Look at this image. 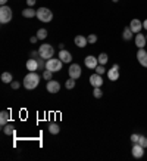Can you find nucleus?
<instances>
[{
  "mask_svg": "<svg viewBox=\"0 0 147 161\" xmlns=\"http://www.w3.org/2000/svg\"><path fill=\"white\" fill-rule=\"evenodd\" d=\"M58 58L60 59V61H62L63 64L72 62V53H71V52H68V50H65V49H60V50H59Z\"/></svg>",
  "mask_w": 147,
  "mask_h": 161,
  "instance_id": "ddd939ff",
  "label": "nucleus"
},
{
  "mask_svg": "<svg viewBox=\"0 0 147 161\" xmlns=\"http://www.w3.org/2000/svg\"><path fill=\"white\" fill-rule=\"evenodd\" d=\"M12 18H13V12H12V9H10V6L5 5L0 8V24H9L10 21H12Z\"/></svg>",
  "mask_w": 147,
  "mask_h": 161,
  "instance_id": "7ed1b4c3",
  "label": "nucleus"
},
{
  "mask_svg": "<svg viewBox=\"0 0 147 161\" xmlns=\"http://www.w3.org/2000/svg\"><path fill=\"white\" fill-rule=\"evenodd\" d=\"M2 129H3V133H5V135H8V136H13V135H15L13 124H9V123H8V124H6V126H3Z\"/></svg>",
  "mask_w": 147,
  "mask_h": 161,
  "instance_id": "4be33fe9",
  "label": "nucleus"
},
{
  "mask_svg": "<svg viewBox=\"0 0 147 161\" xmlns=\"http://www.w3.org/2000/svg\"><path fill=\"white\" fill-rule=\"evenodd\" d=\"M29 42H31L33 44L37 43V42H38V37H37V36H34V37H31V39H29Z\"/></svg>",
  "mask_w": 147,
  "mask_h": 161,
  "instance_id": "f704fd0d",
  "label": "nucleus"
},
{
  "mask_svg": "<svg viewBox=\"0 0 147 161\" xmlns=\"http://www.w3.org/2000/svg\"><path fill=\"white\" fill-rule=\"evenodd\" d=\"M62 65H63V62L60 61V59H56V58H50L46 61V69H49V71H52V73H59L60 69H62Z\"/></svg>",
  "mask_w": 147,
  "mask_h": 161,
  "instance_id": "39448f33",
  "label": "nucleus"
},
{
  "mask_svg": "<svg viewBox=\"0 0 147 161\" xmlns=\"http://www.w3.org/2000/svg\"><path fill=\"white\" fill-rule=\"evenodd\" d=\"M144 149H146V148H143L140 143H134V145H132V149H131L132 157L137 158V160L143 158V157H144Z\"/></svg>",
  "mask_w": 147,
  "mask_h": 161,
  "instance_id": "1a4fd4ad",
  "label": "nucleus"
},
{
  "mask_svg": "<svg viewBox=\"0 0 147 161\" xmlns=\"http://www.w3.org/2000/svg\"><path fill=\"white\" fill-rule=\"evenodd\" d=\"M112 2H113V3H118V2H119V0H112Z\"/></svg>",
  "mask_w": 147,
  "mask_h": 161,
  "instance_id": "58836bf2",
  "label": "nucleus"
},
{
  "mask_svg": "<svg viewBox=\"0 0 147 161\" xmlns=\"http://www.w3.org/2000/svg\"><path fill=\"white\" fill-rule=\"evenodd\" d=\"M68 74L71 78H79L81 77V74H83V71H81V67H79V64H71L68 68Z\"/></svg>",
  "mask_w": 147,
  "mask_h": 161,
  "instance_id": "423d86ee",
  "label": "nucleus"
},
{
  "mask_svg": "<svg viewBox=\"0 0 147 161\" xmlns=\"http://www.w3.org/2000/svg\"><path fill=\"white\" fill-rule=\"evenodd\" d=\"M19 86H21L19 81H12V83H10V87L13 89V90H16V89H19Z\"/></svg>",
  "mask_w": 147,
  "mask_h": 161,
  "instance_id": "473e14b6",
  "label": "nucleus"
},
{
  "mask_svg": "<svg viewBox=\"0 0 147 161\" xmlns=\"http://www.w3.org/2000/svg\"><path fill=\"white\" fill-rule=\"evenodd\" d=\"M143 28H144V30H147V19H144V21H143Z\"/></svg>",
  "mask_w": 147,
  "mask_h": 161,
  "instance_id": "e433bc0d",
  "label": "nucleus"
},
{
  "mask_svg": "<svg viewBox=\"0 0 147 161\" xmlns=\"http://www.w3.org/2000/svg\"><path fill=\"white\" fill-rule=\"evenodd\" d=\"M75 84H77V83H75V78H71V77H69L68 80H66V83H65V87L68 89V90H71V89L75 87Z\"/></svg>",
  "mask_w": 147,
  "mask_h": 161,
  "instance_id": "a878e982",
  "label": "nucleus"
},
{
  "mask_svg": "<svg viewBox=\"0 0 147 161\" xmlns=\"http://www.w3.org/2000/svg\"><path fill=\"white\" fill-rule=\"evenodd\" d=\"M93 96L96 99H100L103 96V92H102V87H94L93 90Z\"/></svg>",
  "mask_w": 147,
  "mask_h": 161,
  "instance_id": "bb28decb",
  "label": "nucleus"
},
{
  "mask_svg": "<svg viewBox=\"0 0 147 161\" xmlns=\"http://www.w3.org/2000/svg\"><path fill=\"white\" fill-rule=\"evenodd\" d=\"M134 43H135V46H137L138 49H141V47H144L147 44V39L146 36L141 34V33H138V34L134 36Z\"/></svg>",
  "mask_w": 147,
  "mask_h": 161,
  "instance_id": "4468645a",
  "label": "nucleus"
},
{
  "mask_svg": "<svg viewBox=\"0 0 147 161\" xmlns=\"http://www.w3.org/2000/svg\"><path fill=\"white\" fill-rule=\"evenodd\" d=\"M0 3H2V6H5L8 3V0H0Z\"/></svg>",
  "mask_w": 147,
  "mask_h": 161,
  "instance_id": "4c0bfd02",
  "label": "nucleus"
},
{
  "mask_svg": "<svg viewBox=\"0 0 147 161\" xmlns=\"http://www.w3.org/2000/svg\"><path fill=\"white\" fill-rule=\"evenodd\" d=\"M21 14H22L24 18H34V16H37V10H34L33 8H27V9H24Z\"/></svg>",
  "mask_w": 147,
  "mask_h": 161,
  "instance_id": "aec40b11",
  "label": "nucleus"
},
{
  "mask_svg": "<svg viewBox=\"0 0 147 161\" xmlns=\"http://www.w3.org/2000/svg\"><path fill=\"white\" fill-rule=\"evenodd\" d=\"M52 75H53V73H52V71H49V69L43 71V78L46 80V81H50V80H52Z\"/></svg>",
  "mask_w": 147,
  "mask_h": 161,
  "instance_id": "c85d7f7f",
  "label": "nucleus"
},
{
  "mask_svg": "<svg viewBox=\"0 0 147 161\" xmlns=\"http://www.w3.org/2000/svg\"><path fill=\"white\" fill-rule=\"evenodd\" d=\"M97 59H99V64H100V65H106V64L109 62V56H108V53H100L97 56Z\"/></svg>",
  "mask_w": 147,
  "mask_h": 161,
  "instance_id": "b1692460",
  "label": "nucleus"
},
{
  "mask_svg": "<svg viewBox=\"0 0 147 161\" xmlns=\"http://www.w3.org/2000/svg\"><path fill=\"white\" fill-rule=\"evenodd\" d=\"M9 118H10L9 111H2L0 112V124H2V127L6 126V124L9 123Z\"/></svg>",
  "mask_w": 147,
  "mask_h": 161,
  "instance_id": "6ab92c4d",
  "label": "nucleus"
},
{
  "mask_svg": "<svg viewBox=\"0 0 147 161\" xmlns=\"http://www.w3.org/2000/svg\"><path fill=\"white\" fill-rule=\"evenodd\" d=\"M35 2H37V0H27V5H28L29 8H33V6L35 5Z\"/></svg>",
  "mask_w": 147,
  "mask_h": 161,
  "instance_id": "72a5a7b5",
  "label": "nucleus"
},
{
  "mask_svg": "<svg viewBox=\"0 0 147 161\" xmlns=\"http://www.w3.org/2000/svg\"><path fill=\"white\" fill-rule=\"evenodd\" d=\"M25 67H27V69L28 71H37L38 69V61L34 58H31L27 61V64H25Z\"/></svg>",
  "mask_w": 147,
  "mask_h": 161,
  "instance_id": "f3484780",
  "label": "nucleus"
},
{
  "mask_svg": "<svg viewBox=\"0 0 147 161\" xmlns=\"http://www.w3.org/2000/svg\"><path fill=\"white\" fill-rule=\"evenodd\" d=\"M137 59H138V64L141 65L143 68H147V50L144 47L137 50Z\"/></svg>",
  "mask_w": 147,
  "mask_h": 161,
  "instance_id": "0eeeda50",
  "label": "nucleus"
},
{
  "mask_svg": "<svg viewBox=\"0 0 147 161\" xmlns=\"http://www.w3.org/2000/svg\"><path fill=\"white\" fill-rule=\"evenodd\" d=\"M74 43H75V46L77 47H79V49H84L85 46H87V43H88V40H87V37L85 36H75V39H74Z\"/></svg>",
  "mask_w": 147,
  "mask_h": 161,
  "instance_id": "dca6fc26",
  "label": "nucleus"
},
{
  "mask_svg": "<svg viewBox=\"0 0 147 161\" xmlns=\"http://www.w3.org/2000/svg\"><path fill=\"white\" fill-rule=\"evenodd\" d=\"M84 64H85V67L88 69H96V67L99 65V59L96 56H93V55H88L84 59Z\"/></svg>",
  "mask_w": 147,
  "mask_h": 161,
  "instance_id": "9d476101",
  "label": "nucleus"
},
{
  "mask_svg": "<svg viewBox=\"0 0 147 161\" xmlns=\"http://www.w3.org/2000/svg\"><path fill=\"white\" fill-rule=\"evenodd\" d=\"M47 34H49V33H47V30L46 28H40L38 31H37V37H38V40H44L46 39V37H47Z\"/></svg>",
  "mask_w": 147,
  "mask_h": 161,
  "instance_id": "393cba45",
  "label": "nucleus"
},
{
  "mask_svg": "<svg viewBox=\"0 0 147 161\" xmlns=\"http://www.w3.org/2000/svg\"><path fill=\"white\" fill-rule=\"evenodd\" d=\"M129 28H131V31L134 33V34L141 33V30H143V21L137 19V18L131 19V22H129Z\"/></svg>",
  "mask_w": 147,
  "mask_h": 161,
  "instance_id": "9b49d317",
  "label": "nucleus"
},
{
  "mask_svg": "<svg viewBox=\"0 0 147 161\" xmlns=\"http://www.w3.org/2000/svg\"><path fill=\"white\" fill-rule=\"evenodd\" d=\"M134 33H132L131 31V28H129V27H125V28H124V31H122V39L125 40V42H129V40H132L134 39Z\"/></svg>",
  "mask_w": 147,
  "mask_h": 161,
  "instance_id": "a211bd4d",
  "label": "nucleus"
},
{
  "mask_svg": "<svg viewBox=\"0 0 147 161\" xmlns=\"http://www.w3.org/2000/svg\"><path fill=\"white\" fill-rule=\"evenodd\" d=\"M90 83H91V86H93V87H102L104 81H103V77L100 75V74L94 73V74H91V75H90Z\"/></svg>",
  "mask_w": 147,
  "mask_h": 161,
  "instance_id": "f8f14e48",
  "label": "nucleus"
},
{
  "mask_svg": "<svg viewBox=\"0 0 147 161\" xmlns=\"http://www.w3.org/2000/svg\"><path fill=\"white\" fill-rule=\"evenodd\" d=\"M38 55H40V58H43V59H50V58H53L54 56V49H53V46L49 43H43L41 46L38 47Z\"/></svg>",
  "mask_w": 147,
  "mask_h": 161,
  "instance_id": "f03ea898",
  "label": "nucleus"
},
{
  "mask_svg": "<svg viewBox=\"0 0 147 161\" xmlns=\"http://www.w3.org/2000/svg\"><path fill=\"white\" fill-rule=\"evenodd\" d=\"M138 143H140V145H141L143 148H147V137H146V136H143V135H140Z\"/></svg>",
  "mask_w": 147,
  "mask_h": 161,
  "instance_id": "c756f323",
  "label": "nucleus"
},
{
  "mask_svg": "<svg viewBox=\"0 0 147 161\" xmlns=\"http://www.w3.org/2000/svg\"><path fill=\"white\" fill-rule=\"evenodd\" d=\"M108 78L110 80V81H116L118 78H119V65L118 64H113L112 68L108 69Z\"/></svg>",
  "mask_w": 147,
  "mask_h": 161,
  "instance_id": "6e6552de",
  "label": "nucleus"
},
{
  "mask_svg": "<svg viewBox=\"0 0 147 161\" xmlns=\"http://www.w3.org/2000/svg\"><path fill=\"white\" fill-rule=\"evenodd\" d=\"M138 139H140V135H138V133H132V135H131L132 145H134V143H138Z\"/></svg>",
  "mask_w": 147,
  "mask_h": 161,
  "instance_id": "2f4dec72",
  "label": "nucleus"
},
{
  "mask_svg": "<svg viewBox=\"0 0 147 161\" xmlns=\"http://www.w3.org/2000/svg\"><path fill=\"white\" fill-rule=\"evenodd\" d=\"M46 89H47V92L49 93H58L59 90H60V83L59 81H56V80H50V81H47V86H46Z\"/></svg>",
  "mask_w": 147,
  "mask_h": 161,
  "instance_id": "2eb2a0df",
  "label": "nucleus"
},
{
  "mask_svg": "<svg viewBox=\"0 0 147 161\" xmlns=\"http://www.w3.org/2000/svg\"><path fill=\"white\" fill-rule=\"evenodd\" d=\"M87 40H88V43H90V44L97 43V36H96V34H90L87 37Z\"/></svg>",
  "mask_w": 147,
  "mask_h": 161,
  "instance_id": "7c9ffc66",
  "label": "nucleus"
},
{
  "mask_svg": "<svg viewBox=\"0 0 147 161\" xmlns=\"http://www.w3.org/2000/svg\"><path fill=\"white\" fill-rule=\"evenodd\" d=\"M37 18L38 21L41 22H50V21L53 19V12L49 9V8H38L37 9Z\"/></svg>",
  "mask_w": 147,
  "mask_h": 161,
  "instance_id": "20e7f679",
  "label": "nucleus"
},
{
  "mask_svg": "<svg viewBox=\"0 0 147 161\" xmlns=\"http://www.w3.org/2000/svg\"><path fill=\"white\" fill-rule=\"evenodd\" d=\"M47 129H49V132L52 133V135H58V133L60 132V127H59V124H56V123H50Z\"/></svg>",
  "mask_w": 147,
  "mask_h": 161,
  "instance_id": "5701e85b",
  "label": "nucleus"
},
{
  "mask_svg": "<svg viewBox=\"0 0 147 161\" xmlns=\"http://www.w3.org/2000/svg\"><path fill=\"white\" fill-rule=\"evenodd\" d=\"M2 81L5 84H10L12 81H13V75H12V73H9V71H5V73L2 74Z\"/></svg>",
  "mask_w": 147,
  "mask_h": 161,
  "instance_id": "412c9836",
  "label": "nucleus"
},
{
  "mask_svg": "<svg viewBox=\"0 0 147 161\" xmlns=\"http://www.w3.org/2000/svg\"><path fill=\"white\" fill-rule=\"evenodd\" d=\"M35 56H40V55H38V50H37V52H31V58H35Z\"/></svg>",
  "mask_w": 147,
  "mask_h": 161,
  "instance_id": "c9c22d12",
  "label": "nucleus"
},
{
  "mask_svg": "<svg viewBox=\"0 0 147 161\" xmlns=\"http://www.w3.org/2000/svg\"><path fill=\"white\" fill-rule=\"evenodd\" d=\"M94 71H96L97 74H100V75H103L104 73H108V69L104 68V65H100V64H99L97 67H96V69H94Z\"/></svg>",
  "mask_w": 147,
  "mask_h": 161,
  "instance_id": "cd10ccee",
  "label": "nucleus"
},
{
  "mask_svg": "<svg viewBox=\"0 0 147 161\" xmlns=\"http://www.w3.org/2000/svg\"><path fill=\"white\" fill-rule=\"evenodd\" d=\"M146 39H147V34H146Z\"/></svg>",
  "mask_w": 147,
  "mask_h": 161,
  "instance_id": "ea45409f",
  "label": "nucleus"
},
{
  "mask_svg": "<svg viewBox=\"0 0 147 161\" xmlns=\"http://www.w3.org/2000/svg\"><path fill=\"white\" fill-rule=\"evenodd\" d=\"M22 84H24V87L27 89V90H34V89H37V86L40 84V75L35 73V71H29V73L24 77Z\"/></svg>",
  "mask_w": 147,
  "mask_h": 161,
  "instance_id": "f257e3e1",
  "label": "nucleus"
}]
</instances>
